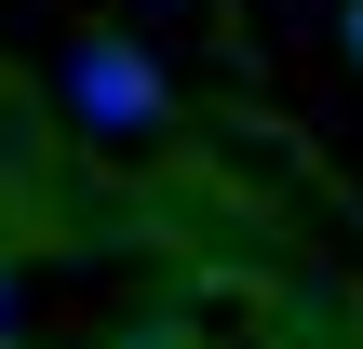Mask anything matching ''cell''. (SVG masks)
<instances>
[{
    "label": "cell",
    "mask_w": 363,
    "mask_h": 349,
    "mask_svg": "<svg viewBox=\"0 0 363 349\" xmlns=\"http://www.w3.org/2000/svg\"><path fill=\"white\" fill-rule=\"evenodd\" d=\"M121 349H175V336H121Z\"/></svg>",
    "instance_id": "cell-3"
},
{
    "label": "cell",
    "mask_w": 363,
    "mask_h": 349,
    "mask_svg": "<svg viewBox=\"0 0 363 349\" xmlns=\"http://www.w3.org/2000/svg\"><path fill=\"white\" fill-rule=\"evenodd\" d=\"M350 54H363V0H350Z\"/></svg>",
    "instance_id": "cell-2"
},
{
    "label": "cell",
    "mask_w": 363,
    "mask_h": 349,
    "mask_svg": "<svg viewBox=\"0 0 363 349\" xmlns=\"http://www.w3.org/2000/svg\"><path fill=\"white\" fill-rule=\"evenodd\" d=\"M67 108L108 121V135H148V121H162V67H148L135 40H81V54H67Z\"/></svg>",
    "instance_id": "cell-1"
}]
</instances>
